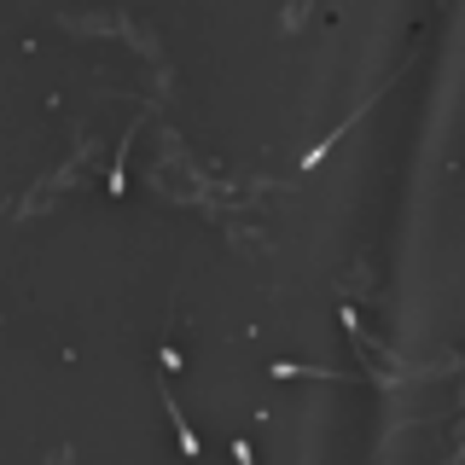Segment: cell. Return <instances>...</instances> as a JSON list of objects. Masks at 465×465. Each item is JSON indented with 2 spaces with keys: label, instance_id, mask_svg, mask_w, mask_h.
<instances>
[{
  "label": "cell",
  "instance_id": "1",
  "mask_svg": "<svg viewBox=\"0 0 465 465\" xmlns=\"http://www.w3.org/2000/svg\"><path fill=\"white\" fill-rule=\"evenodd\" d=\"M232 454H239V465H251V442H232Z\"/></svg>",
  "mask_w": 465,
  "mask_h": 465
}]
</instances>
